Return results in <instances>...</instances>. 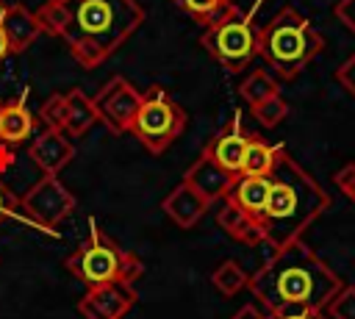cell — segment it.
<instances>
[{"label":"cell","mask_w":355,"mask_h":319,"mask_svg":"<svg viewBox=\"0 0 355 319\" xmlns=\"http://www.w3.org/2000/svg\"><path fill=\"white\" fill-rule=\"evenodd\" d=\"M322 50H324L322 33L311 25L308 17H302L291 6H283L258 31V55L283 80L297 78Z\"/></svg>","instance_id":"4"},{"label":"cell","mask_w":355,"mask_h":319,"mask_svg":"<svg viewBox=\"0 0 355 319\" xmlns=\"http://www.w3.org/2000/svg\"><path fill=\"white\" fill-rule=\"evenodd\" d=\"M330 208V194L283 150L269 172V197L258 216L263 244L272 250L300 241L302 233Z\"/></svg>","instance_id":"2"},{"label":"cell","mask_w":355,"mask_h":319,"mask_svg":"<svg viewBox=\"0 0 355 319\" xmlns=\"http://www.w3.org/2000/svg\"><path fill=\"white\" fill-rule=\"evenodd\" d=\"M216 225L230 236L236 239L239 244H247V247H258L263 244V230H261V222L247 214L244 208H239L233 200H222V208L216 214Z\"/></svg>","instance_id":"17"},{"label":"cell","mask_w":355,"mask_h":319,"mask_svg":"<svg viewBox=\"0 0 355 319\" xmlns=\"http://www.w3.org/2000/svg\"><path fill=\"white\" fill-rule=\"evenodd\" d=\"M11 216H22V211H19V197H14L6 183H0V225H3L6 219H11Z\"/></svg>","instance_id":"29"},{"label":"cell","mask_w":355,"mask_h":319,"mask_svg":"<svg viewBox=\"0 0 355 319\" xmlns=\"http://www.w3.org/2000/svg\"><path fill=\"white\" fill-rule=\"evenodd\" d=\"M286 147L283 144H269L263 141L261 136H250L247 141V150H244V158H241V172L239 175H269L277 164V155L283 153Z\"/></svg>","instance_id":"20"},{"label":"cell","mask_w":355,"mask_h":319,"mask_svg":"<svg viewBox=\"0 0 355 319\" xmlns=\"http://www.w3.org/2000/svg\"><path fill=\"white\" fill-rule=\"evenodd\" d=\"M3 8H6V3H3V0H0V14H3Z\"/></svg>","instance_id":"36"},{"label":"cell","mask_w":355,"mask_h":319,"mask_svg":"<svg viewBox=\"0 0 355 319\" xmlns=\"http://www.w3.org/2000/svg\"><path fill=\"white\" fill-rule=\"evenodd\" d=\"M236 175L222 169L208 153H200V158L186 169L183 175V183H189L205 202H216V200H225L230 186H233Z\"/></svg>","instance_id":"11"},{"label":"cell","mask_w":355,"mask_h":319,"mask_svg":"<svg viewBox=\"0 0 355 319\" xmlns=\"http://www.w3.org/2000/svg\"><path fill=\"white\" fill-rule=\"evenodd\" d=\"M8 55H11V44H8V39H6V31L0 28V64H3Z\"/></svg>","instance_id":"35"},{"label":"cell","mask_w":355,"mask_h":319,"mask_svg":"<svg viewBox=\"0 0 355 319\" xmlns=\"http://www.w3.org/2000/svg\"><path fill=\"white\" fill-rule=\"evenodd\" d=\"M336 80L344 86V92H347V94H352V97H355V53H352V55H349V58L336 69Z\"/></svg>","instance_id":"30"},{"label":"cell","mask_w":355,"mask_h":319,"mask_svg":"<svg viewBox=\"0 0 355 319\" xmlns=\"http://www.w3.org/2000/svg\"><path fill=\"white\" fill-rule=\"evenodd\" d=\"M33 14H36V22H39L42 33H47V36H64V33H67L69 8H67L64 0H47V3H42Z\"/></svg>","instance_id":"24"},{"label":"cell","mask_w":355,"mask_h":319,"mask_svg":"<svg viewBox=\"0 0 355 319\" xmlns=\"http://www.w3.org/2000/svg\"><path fill=\"white\" fill-rule=\"evenodd\" d=\"M69 25L61 36L80 67H100L144 22L136 0H67Z\"/></svg>","instance_id":"3"},{"label":"cell","mask_w":355,"mask_h":319,"mask_svg":"<svg viewBox=\"0 0 355 319\" xmlns=\"http://www.w3.org/2000/svg\"><path fill=\"white\" fill-rule=\"evenodd\" d=\"M189 125V114L161 89L150 86L141 94V105L133 117L130 133L150 150V153H164Z\"/></svg>","instance_id":"7"},{"label":"cell","mask_w":355,"mask_h":319,"mask_svg":"<svg viewBox=\"0 0 355 319\" xmlns=\"http://www.w3.org/2000/svg\"><path fill=\"white\" fill-rule=\"evenodd\" d=\"M64 266L83 280L86 286H103V283H133L144 275V264L139 255L122 250L111 236H105L94 222L89 225L86 241L67 255Z\"/></svg>","instance_id":"5"},{"label":"cell","mask_w":355,"mask_h":319,"mask_svg":"<svg viewBox=\"0 0 355 319\" xmlns=\"http://www.w3.org/2000/svg\"><path fill=\"white\" fill-rule=\"evenodd\" d=\"M183 14H189L194 22H200L202 28L216 22L222 14H227L236 3L233 0H172Z\"/></svg>","instance_id":"22"},{"label":"cell","mask_w":355,"mask_h":319,"mask_svg":"<svg viewBox=\"0 0 355 319\" xmlns=\"http://www.w3.org/2000/svg\"><path fill=\"white\" fill-rule=\"evenodd\" d=\"M230 319H272V313L266 308H258V305H241Z\"/></svg>","instance_id":"33"},{"label":"cell","mask_w":355,"mask_h":319,"mask_svg":"<svg viewBox=\"0 0 355 319\" xmlns=\"http://www.w3.org/2000/svg\"><path fill=\"white\" fill-rule=\"evenodd\" d=\"M266 197H269V175H236L227 191V200H233L239 208H244L255 219L261 216Z\"/></svg>","instance_id":"19"},{"label":"cell","mask_w":355,"mask_h":319,"mask_svg":"<svg viewBox=\"0 0 355 319\" xmlns=\"http://www.w3.org/2000/svg\"><path fill=\"white\" fill-rule=\"evenodd\" d=\"M333 319H355V286H341V291L324 308Z\"/></svg>","instance_id":"26"},{"label":"cell","mask_w":355,"mask_h":319,"mask_svg":"<svg viewBox=\"0 0 355 319\" xmlns=\"http://www.w3.org/2000/svg\"><path fill=\"white\" fill-rule=\"evenodd\" d=\"M250 111H252V117H255L263 128H277V125L288 117V103H286L280 94H272L269 100H263V103L252 105Z\"/></svg>","instance_id":"25"},{"label":"cell","mask_w":355,"mask_h":319,"mask_svg":"<svg viewBox=\"0 0 355 319\" xmlns=\"http://www.w3.org/2000/svg\"><path fill=\"white\" fill-rule=\"evenodd\" d=\"M272 319H327V316H324V311H319V308H291V311L275 313Z\"/></svg>","instance_id":"32"},{"label":"cell","mask_w":355,"mask_h":319,"mask_svg":"<svg viewBox=\"0 0 355 319\" xmlns=\"http://www.w3.org/2000/svg\"><path fill=\"white\" fill-rule=\"evenodd\" d=\"M341 277L300 239L277 247L272 258L250 275L247 288L275 316L291 308H319L341 291Z\"/></svg>","instance_id":"1"},{"label":"cell","mask_w":355,"mask_h":319,"mask_svg":"<svg viewBox=\"0 0 355 319\" xmlns=\"http://www.w3.org/2000/svg\"><path fill=\"white\" fill-rule=\"evenodd\" d=\"M208 205L211 202H205L189 183H178L166 197H164V202H161V208L166 211V216L178 225V227H183V230H189V227H194L202 216H205V211H208Z\"/></svg>","instance_id":"15"},{"label":"cell","mask_w":355,"mask_h":319,"mask_svg":"<svg viewBox=\"0 0 355 319\" xmlns=\"http://www.w3.org/2000/svg\"><path fill=\"white\" fill-rule=\"evenodd\" d=\"M252 133H247L241 128V117L233 114V119L202 147V153H208L222 169L239 175L241 172V158H244V150H247V141H250Z\"/></svg>","instance_id":"12"},{"label":"cell","mask_w":355,"mask_h":319,"mask_svg":"<svg viewBox=\"0 0 355 319\" xmlns=\"http://www.w3.org/2000/svg\"><path fill=\"white\" fill-rule=\"evenodd\" d=\"M97 119L111 130V133H130L133 117L141 105V92L122 75L111 78L94 97Z\"/></svg>","instance_id":"9"},{"label":"cell","mask_w":355,"mask_h":319,"mask_svg":"<svg viewBox=\"0 0 355 319\" xmlns=\"http://www.w3.org/2000/svg\"><path fill=\"white\" fill-rule=\"evenodd\" d=\"M28 155L42 169V175H58L75 158V147L67 139V133L53 130V128H42V133L31 141Z\"/></svg>","instance_id":"13"},{"label":"cell","mask_w":355,"mask_h":319,"mask_svg":"<svg viewBox=\"0 0 355 319\" xmlns=\"http://www.w3.org/2000/svg\"><path fill=\"white\" fill-rule=\"evenodd\" d=\"M64 3H67V0H64Z\"/></svg>","instance_id":"37"},{"label":"cell","mask_w":355,"mask_h":319,"mask_svg":"<svg viewBox=\"0 0 355 319\" xmlns=\"http://www.w3.org/2000/svg\"><path fill=\"white\" fill-rule=\"evenodd\" d=\"M239 94H241V100L250 103V108H252V105L269 100L272 94H280V86H277V78H275L269 69H252V72L241 80Z\"/></svg>","instance_id":"21"},{"label":"cell","mask_w":355,"mask_h":319,"mask_svg":"<svg viewBox=\"0 0 355 319\" xmlns=\"http://www.w3.org/2000/svg\"><path fill=\"white\" fill-rule=\"evenodd\" d=\"M75 208V194L58 180V175H42L22 197H19V211L28 216L36 230H44L50 236H58L55 225L64 222Z\"/></svg>","instance_id":"8"},{"label":"cell","mask_w":355,"mask_h":319,"mask_svg":"<svg viewBox=\"0 0 355 319\" xmlns=\"http://www.w3.org/2000/svg\"><path fill=\"white\" fill-rule=\"evenodd\" d=\"M133 283H103L89 286V291L78 300V313L83 319H122L136 302Z\"/></svg>","instance_id":"10"},{"label":"cell","mask_w":355,"mask_h":319,"mask_svg":"<svg viewBox=\"0 0 355 319\" xmlns=\"http://www.w3.org/2000/svg\"><path fill=\"white\" fill-rule=\"evenodd\" d=\"M33 128H36V117L31 114L25 97L0 100V144L14 150L17 144L33 136Z\"/></svg>","instance_id":"14"},{"label":"cell","mask_w":355,"mask_h":319,"mask_svg":"<svg viewBox=\"0 0 355 319\" xmlns=\"http://www.w3.org/2000/svg\"><path fill=\"white\" fill-rule=\"evenodd\" d=\"M211 283H214V288L219 291V294H225V297H233V294H239L241 288H247V283H250V275L233 261V258H227V261H222L216 269H214V275H211Z\"/></svg>","instance_id":"23"},{"label":"cell","mask_w":355,"mask_h":319,"mask_svg":"<svg viewBox=\"0 0 355 319\" xmlns=\"http://www.w3.org/2000/svg\"><path fill=\"white\" fill-rule=\"evenodd\" d=\"M258 31L261 28L255 25V8L241 11L239 6H233L216 22L205 25L200 44L227 72H244L258 55Z\"/></svg>","instance_id":"6"},{"label":"cell","mask_w":355,"mask_h":319,"mask_svg":"<svg viewBox=\"0 0 355 319\" xmlns=\"http://www.w3.org/2000/svg\"><path fill=\"white\" fill-rule=\"evenodd\" d=\"M333 183H336V186L341 189V194L349 197L352 205H355V164H344V166L333 175Z\"/></svg>","instance_id":"28"},{"label":"cell","mask_w":355,"mask_h":319,"mask_svg":"<svg viewBox=\"0 0 355 319\" xmlns=\"http://www.w3.org/2000/svg\"><path fill=\"white\" fill-rule=\"evenodd\" d=\"M39 117H42V125L44 128H53V130H61L64 133V94H53L42 105Z\"/></svg>","instance_id":"27"},{"label":"cell","mask_w":355,"mask_h":319,"mask_svg":"<svg viewBox=\"0 0 355 319\" xmlns=\"http://www.w3.org/2000/svg\"><path fill=\"white\" fill-rule=\"evenodd\" d=\"M100 119H97V108H94V100L83 92V89H69L64 94V133L67 136H83L89 128H94Z\"/></svg>","instance_id":"18"},{"label":"cell","mask_w":355,"mask_h":319,"mask_svg":"<svg viewBox=\"0 0 355 319\" xmlns=\"http://www.w3.org/2000/svg\"><path fill=\"white\" fill-rule=\"evenodd\" d=\"M11 164H14V150L6 147V144H0V175H3L6 169H11Z\"/></svg>","instance_id":"34"},{"label":"cell","mask_w":355,"mask_h":319,"mask_svg":"<svg viewBox=\"0 0 355 319\" xmlns=\"http://www.w3.org/2000/svg\"><path fill=\"white\" fill-rule=\"evenodd\" d=\"M333 14L349 33H355V0H338L333 6Z\"/></svg>","instance_id":"31"},{"label":"cell","mask_w":355,"mask_h":319,"mask_svg":"<svg viewBox=\"0 0 355 319\" xmlns=\"http://www.w3.org/2000/svg\"><path fill=\"white\" fill-rule=\"evenodd\" d=\"M0 28L6 31V39H8V44H11V55L28 50V47L39 39V33H42V28H39V22H36V14L28 11L22 3H14V6H6V8H3V14H0Z\"/></svg>","instance_id":"16"}]
</instances>
